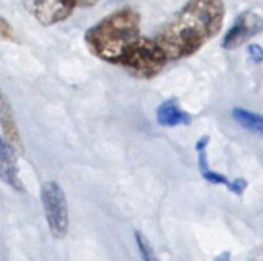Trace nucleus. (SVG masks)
Returning <instances> with one entry per match:
<instances>
[{"instance_id": "20e7f679", "label": "nucleus", "mask_w": 263, "mask_h": 261, "mask_svg": "<svg viewBox=\"0 0 263 261\" xmlns=\"http://www.w3.org/2000/svg\"><path fill=\"white\" fill-rule=\"evenodd\" d=\"M41 199L53 236H65L68 230V206L65 193L61 189V186L54 181L44 183L41 189Z\"/></svg>"}, {"instance_id": "0eeeda50", "label": "nucleus", "mask_w": 263, "mask_h": 261, "mask_svg": "<svg viewBox=\"0 0 263 261\" xmlns=\"http://www.w3.org/2000/svg\"><path fill=\"white\" fill-rule=\"evenodd\" d=\"M14 147L0 136V179L7 186L17 192H24L22 181L19 178L17 159L14 155Z\"/></svg>"}, {"instance_id": "f8f14e48", "label": "nucleus", "mask_w": 263, "mask_h": 261, "mask_svg": "<svg viewBox=\"0 0 263 261\" xmlns=\"http://www.w3.org/2000/svg\"><path fill=\"white\" fill-rule=\"evenodd\" d=\"M135 239H137V244H138V249H140V252H141V256L144 258V259H157L155 258V253H154V250H152V247H151V243L144 238V235L141 233V232H135Z\"/></svg>"}, {"instance_id": "7ed1b4c3", "label": "nucleus", "mask_w": 263, "mask_h": 261, "mask_svg": "<svg viewBox=\"0 0 263 261\" xmlns=\"http://www.w3.org/2000/svg\"><path fill=\"white\" fill-rule=\"evenodd\" d=\"M166 62L167 57L158 42L147 37H138L119 59V65L140 79L155 77L164 68Z\"/></svg>"}, {"instance_id": "1a4fd4ad", "label": "nucleus", "mask_w": 263, "mask_h": 261, "mask_svg": "<svg viewBox=\"0 0 263 261\" xmlns=\"http://www.w3.org/2000/svg\"><path fill=\"white\" fill-rule=\"evenodd\" d=\"M157 119L158 124L164 127H177V125H187L191 124L192 117L187 114L178 104L175 97H171L164 101L158 108H157Z\"/></svg>"}, {"instance_id": "9b49d317", "label": "nucleus", "mask_w": 263, "mask_h": 261, "mask_svg": "<svg viewBox=\"0 0 263 261\" xmlns=\"http://www.w3.org/2000/svg\"><path fill=\"white\" fill-rule=\"evenodd\" d=\"M198 169H200V173L203 175V178L211 183V184H220V186H226L229 189L231 183L226 176H223L221 173L218 172H214L209 169V164H208V155H206V149L200 150L198 152Z\"/></svg>"}, {"instance_id": "4468645a", "label": "nucleus", "mask_w": 263, "mask_h": 261, "mask_svg": "<svg viewBox=\"0 0 263 261\" xmlns=\"http://www.w3.org/2000/svg\"><path fill=\"white\" fill-rule=\"evenodd\" d=\"M248 54H249V57H251L252 62H255V64L263 62V48H261L260 45L251 44V45L248 47Z\"/></svg>"}, {"instance_id": "423d86ee", "label": "nucleus", "mask_w": 263, "mask_h": 261, "mask_svg": "<svg viewBox=\"0 0 263 261\" xmlns=\"http://www.w3.org/2000/svg\"><path fill=\"white\" fill-rule=\"evenodd\" d=\"M30 13L45 27L68 19L76 8L71 0H27Z\"/></svg>"}, {"instance_id": "ddd939ff", "label": "nucleus", "mask_w": 263, "mask_h": 261, "mask_svg": "<svg viewBox=\"0 0 263 261\" xmlns=\"http://www.w3.org/2000/svg\"><path fill=\"white\" fill-rule=\"evenodd\" d=\"M0 39H2V41H8V42H19L14 28L4 17H0Z\"/></svg>"}, {"instance_id": "39448f33", "label": "nucleus", "mask_w": 263, "mask_h": 261, "mask_svg": "<svg viewBox=\"0 0 263 261\" xmlns=\"http://www.w3.org/2000/svg\"><path fill=\"white\" fill-rule=\"evenodd\" d=\"M261 31H263V19L252 11H245L235 19L234 25L228 30L221 45L224 50L238 48L246 41L257 36Z\"/></svg>"}, {"instance_id": "6e6552de", "label": "nucleus", "mask_w": 263, "mask_h": 261, "mask_svg": "<svg viewBox=\"0 0 263 261\" xmlns=\"http://www.w3.org/2000/svg\"><path fill=\"white\" fill-rule=\"evenodd\" d=\"M0 127L5 135V139L16 149L17 153H24V141L19 132V127L13 113V107L4 93V90L0 88Z\"/></svg>"}, {"instance_id": "a211bd4d", "label": "nucleus", "mask_w": 263, "mask_h": 261, "mask_svg": "<svg viewBox=\"0 0 263 261\" xmlns=\"http://www.w3.org/2000/svg\"><path fill=\"white\" fill-rule=\"evenodd\" d=\"M228 256H229V252H226V253H224V255H220V256H218V258H217V259H229V258H228Z\"/></svg>"}, {"instance_id": "f257e3e1", "label": "nucleus", "mask_w": 263, "mask_h": 261, "mask_svg": "<svg viewBox=\"0 0 263 261\" xmlns=\"http://www.w3.org/2000/svg\"><path fill=\"white\" fill-rule=\"evenodd\" d=\"M223 21L224 5L221 0H189L155 41L167 61H181L195 54L215 37L221 31Z\"/></svg>"}, {"instance_id": "f03ea898", "label": "nucleus", "mask_w": 263, "mask_h": 261, "mask_svg": "<svg viewBox=\"0 0 263 261\" xmlns=\"http://www.w3.org/2000/svg\"><path fill=\"white\" fill-rule=\"evenodd\" d=\"M140 13L125 7L101 19L85 33V44L93 56L104 62L119 64L124 51L140 37Z\"/></svg>"}, {"instance_id": "dca6fc26", "label": "nucleus", "mask_w": 263, "mask_h": 261, "mask_svg": "<svg viewBox=\"0 0 263 261\" xmlns=\"http://www.w3.org/2000/svg\"><path fill=\"white\" fill-rule=\"evenodd\" d=\"M71 2L76 8H90V7H95L99 0H71Z\"/></svg>"}, {"instance_id": "f3484780", "label": "nucleus", "mask_w": 263, "mask_h": 261, "mask_svg": "<svg viewBox=\"0 0 263 261\" xmlns=\"http://www.w3.org/2000/svg\"><path fill=\"white\" fill-rule=\"evenodd\" d=\"M209 144V136H203L197 144H195V149H197V152H200V150H203V149H206V146Z\"/></svg>"}, {"instance_id": "2eb2a0df", "label": "nucleus", "mask_w": 263, "mask_h": 261, "mask_svg": "<svg viewBox=\"0 0 263 261\" xmlns=\"http://www.w3.org/2000/svg\"><path fill=\"white\" fill-rule=\"evenodd\" d=\"M246 187H248V183L245 181V179H235V181H232L231 183V186H229V190L232 192V193H235V195H241L245 190H246Z\"/></svg>"}, {"instance_id": "9d476101", "label": "nucleus", "mask_w": 263, "mask_h": 261, "mask_svg": "<svg viewBox=\"0 0 263 261\" xmlns=\"http://www.w3.org/2000/svg\"><path fill=\"white\" fill-rule=\"evenodd\" d=\"M232 117L248 132L257 133L263 136V114H257L252 111H248L245 108H234Z\"/></svg>"}]
</instances>
